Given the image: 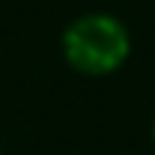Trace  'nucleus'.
Segmentation results:
<instances>
[{
  "label": "nucleus",
  "instance_id": "nucleus-1",
  "mask_svg": "<svg viewBox=\"0 0 155 155\" xmlns=\"http://www.w3.org/2000/svg\"><path fill=\"white\" fill-rule=\"evenodd\" d=\"M63 61L81 75L104 78L127 63L132 52L129 29L109 12H86L61 35Z\"/></svg>",
  "mask_w": 155,
  "mask_h": 155
},
{
  "label": "nucleus",
  "instance_id": "nucleus-2",
  "mask_svg": "<svg viewBox=\"0 0 155 155\" xmlns=\"http://www.w3.org/2000/svg\"><path fill=\"white\" fill-rule=\"evenodd\" d=\"M152 141H155V118H152Z\"/></svg>",
  "mask_w": 155,
  "mask_h": 155
}]
</instances>
